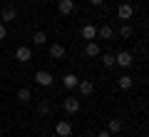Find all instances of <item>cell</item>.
<instances>
[{
    "label": "cell",
    "mask_w": 149,
    "mask_h": 137,
    "mask_svg": "<svg viewBox=\"0 0 149 137\" xmlns=\"http://www.w3.org/2000/svg\"><path fill=\"white\" fill-rule=\"evenodd\" d=\"M132 63H134V55L129 50H119L114 55V65H119V67H132Z\"/></svg>",
    "instance_id": "obj_1"
},
{
    "label": "cell",
    "mask_w": 149,
    "mask_h": 137,
    "mask_svg": "<svg viewBox=\"0 0 149 137\" xmlns=\"http://www.w3.org/2000/svg\"><path fill=\"white\" fill-rule=\"evenodd\" d=\"M55 135L57 137H70L72 135V122L70 120H57L55 122Z\"/></svg>",
    "instance_id": "obj_2"
},
{
    "label": "cell",
    "mask_w": 149,
    "mask_h": 137,
    "mask_svg": "<svg viewBox=\"0 0 149 137\" xmlns=\"http://www.w3.org/2000/svg\"><path fill=\"white\" fill-rule=\"evenodd\" d=\"M35 82L40 85V87H50V85L55 82V77H52V72H47V70H37L35 72Z\"/></svg>",
    "instance_id": "obj_3"
},
{
    "label": "cell",
    "mask_w": 149,
    "mask_h": 137,
    "mask_svg": "<svg viewBox=\"0 0 149 137\" xmlns=\"http://www.w3.org/2000/svg\"><path fill=\"white\" fill-rule=\"evenodd\" d=\"M0 20L3 22H15L17 20V8L15 5H5L3 10H0Z\"/></svg>",
    "instance_id": "obj_4"
},
{
    "label": "cell",
    "mask_w": 149,
    "mask_h": 137,
    "mask_svg": "<svg viewBox=\"0 0 149 137\" xmlns=\"http://www.w3.org/2000/svg\"><path fill=\"white\" fill-rule=\"evenodd\" d=\"M15 60H17V63H20V65L30 63V60H32V50L27 48V45H20V48L15 50Z\"/></svg>",
    "instance_id": "obj_5"
},
{
    "label": "cell",
    "mask_w": 149,
    "mask_h": 137,
    "mask_svg": "<svg viewBox=\"0 0 149 137\" xmlns=\"http://www.w3.org/2000/svg\"><path fill=\"white\" fill-rule=\"evenodd\" d=\"M62 107H65V112H67V115H77V112H80V107H82V102L74 100V97H65Z\"/></svg>",
    "instance_id": "obj_6"
},
{
    "label": "cell",
    "mask_w": 149,
    "mask_h": 137,
    "mask_svg": "<svg viewBox=\"0 0 149 137\" xmlns=\"http://www.w3.org/2000/svg\"><path fill=\"white\" fill-rule=\"evenodd\" d=\"M117 18L119 20H132L134 18V8L129 5V3H122V5L117 8Z\"/></svg>",
    "instance_id": "obj_7"
},
{
    "label": "cell",
    "mask_w": 149,
    "mask_h": 137,
    "mask_svg": "<svg viewBox=\"0 0 149 137\" xmlns=\"http://www.w3.org/2000/svg\"><path fill=\"white\" fill-rule=\"evenodd\" d=\"M74 8H77V5H74V0H60V3H57V13H60V15H72Z\"/></svg>",
    "instance_id": "obj_8"
},
{
    "label": "cell",
    "mask_w": 149,
    "mask_h": 137,
    "mask_svg": "<svg viewBox=\"0 0 149 137\" xmlns=\"http://www.w3.org/2000/svg\"><path fill=\"white\" fill-rule=\"evenodd\" d=\"M77 82H80V77H77L74 72H65L62 75V87L65 90H74V87H77Z\"/></svg>",
    "instance_id": "obj_9"
},
{
    "label": "cell",
    "mask_w": 149,
    "mask_h": 137,
    "mask_svg": "<svg viewBox=\"0 0 149 137\" xmlns=\"http://www.w3.org/2000/svg\"><path fill=\"white\" fill-rule=\"evenodd\" d=\"M47 53H50V58H52V60H62V58H65V45L52 42V45L47 48Z\"/></svg>",
    "instance_id": "obj_10"
},
{
    "label": "cell",
    "mask_w": 149,
    "mask_h": 137,
    "mask_svg": "<svg viewBox=\"0 0 149 137\" xmlns=\"http://www.w3.org/2000/svg\"><path fill=\"white\" fill-rule=\"evenodd\" d=\"M77 90H80V95H92V92H95V82H92V80H80V82H77Z\"/></svg>",
    "instance_id": "obj_11"
},
{
    "label": "cell",
    "mask_w": 149,
    "mask_h": 137,
    "mask_svg": "<svg viewBox=\"0 0 149 137\" xmlns=\"http://www.w3.org/2000/svg\"><path fill=\"white\" fill-rule=\"evenodd\" d=\"M95 37H97V27L92 25V22L82 25V40H87V42H90V40H95Z\"/></svg>",
    "instance_id": "obj_12"
},
{
    "label": "cell",
    "mask_w": 149,
    "mask_h": 137,
    "mask_svg": "<svg viewBox=\"0 0 149 137\" xmlns=\"http://www.w3.org/2000/svg\"><path fill=\"white\" fill-rule=\"evenodd\" d=\"M117 87L119 90H132L134 87V77H132V75H122V77L117 80Z\"/></svg>",
    "instance_id": "obj_13"
},
{
    "label": "cell",
    "mask_w": 149,
    "mask_h": 137,
    "mask_svg": "<svg viewBox=\"0 0 149 137\" xmlns=\"http://www.w3.org/2000/svg\"><path fill=\"white\" fill-rule=\"evenodd\" d=\"M85 53L90 55V58H100V53H102V48H100V45H97L95 40H90V42H87V45H85Z\"/></svg>",
    "instance_id": "obj_14"
},
{
    "label": "cell",
    "mask_w": 149,
    "mask_h": 137,
    "mask_svg": "<svg viewBox=\"0 0 149 137\" xmlns=\"http://www.w3.org/2000/svg\"><path fill=\"white\" fill-rule=\"evenodd\" d=\"M107 132H109V135H117V132H122V120L112 117V120L107 122Z\"/></svg>",
    "instance_id": "obj_15"
},
{
    "label": "cell",
    "mask_w": 149,
    "mask_h": 137,
    "mask_svg": "<svg viewBox=\"0 0 149 137\" xmlns=\"http://www.w3.org/2000/svg\"><path fill=\"white\" fill-rule=\"evenodd\" d=\"M15 100L25 105V102H30V100H32V92H30L27 87H20V90H17V95H15Z\"/></svg>",
    "instance_id": "obj_16"
},
{
    "label": "cell",
    "mask_w": 149,
    "mask_h": 137,
    "mask_svg": "<svg viewBox=\"0 0 149 137\" xmlns=\"http://www.w3.org/2000/svg\"><path fill=\"white\" fill-rule=\"evenodd\" d=\"M97 37H102V40H112V37H114V30H112L109 25H102V27H97Z\"/></svg>",
    "instance_id": "obj_17"
},
{
    "label": "cell",
    "mask_w": 149,
    "mask_h": 137,
    "mask_svg": "<svg viewBox=\"0 0 149 137\" xmlns=\"http://www.w3.org/2000/svg\"><path fill=\"white\" fill-rule=\"evenodd\" d=\"M50 112H52V107H50V102H47V100H40V102H37V115L47 117Z\"/></svg>",
    "instance_id": "obj_18"
},
{
    "label": "cell",
    "mask_w": 149,
    "mask_h": 137,
    "mask_svg": "<svg viewBox=\"0 0 149 137\" xmlns=\"http://www.w3.org/2000/svg\"><path fill=\"white\" fill-rule=\"evenodd\" d=\"M100 60H102L104 67H114V55L112 53H100Z\"/></svg>",
    "instance_id": "obj_19"
},
{
    "label": "cell",
    "mask_w": 149,
    "mask_h": 137,
    "mask_svg": "<svg viewBox=\"0 0 149 137\" xmlns=\"http://www.w3.org/2000/svg\"><path fill=\"white\" fill-rule=\"evenodd\" d=\"M32 40H35V45H47V35H45L42 30H37L35 35H32Z\"/></svg>",
    "instance_id": "obj_20"
},
{
    "label": "cell",
    "mask_w": 149,
    "mask_h": 137,
    "mask_svg": "<svg viewBox=\"0 0 149 137\" xmlns=\"http://www.w3.org/2000/svg\"><path fill=\"white\" fill-rule=\"evenodd\" d=\"M119 35H122L124 40H127V37H132V35H134V30H132V25H122V27H119Z\"/></svg>",
    "instance_id": "obj_21"
},
{
    "label": "cell",
    "mask_w": 149,
    "mask_h": 137,
    "mask_svg": "<svg viewBox=\"0 0 149 137\" xmlns=\"http://www.w3.org/2000/svg\"><path fill=\"white\" fill-rule=\"evenodd\" d=\"M5 35H8V30H5V22H0V42L5 40Z\"/></svg>",
    "instance_id": "obj_22"
},
{
    "label": "cell",
    "mask_w": 149,
    "mask_h": 137,
    "mask_svg": "<svg viewBox=\"0 0 149 137\" xmlns=\"http://www.w3.org/2000/svg\"><path fill=\"white\" fill-rule=\"evenodd\" d=\"M97 137H112V135H109L107 130H102V132H97Z\"/></svg>",
    "instance_id": "obj_23"
},
{
    "label": "cell",
    "mask_w": 149,
    "mask_h": 137,
    "mask_svg": "<svg viewBox=\"0 0 149 137\" xmlns=\"http://www.w3.org/2000/svg\"><path fill=\"white\" fill-rule=\"evenodd\" d=\"M92 5H102V3H104V0H90Z\"/></svg>",
    "instance_id": "obj_24"
},
{
    "label": "cell",
    "mask_w": 149,
    "mask_h": 137,
    "mask_svg": "<svg viewBox=\"0 0 149 137\" xmlns=\"http://www.w3.org/2000/svg\"><path fill=\"white\" fill-rule=\"evenodd\" d=\"M47 137H57V135H47Z\"/></svg>",
    "instance_id": "obj_25"
}]
</instances>
